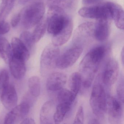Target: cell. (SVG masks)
<instances>
[{"label": "cell", "instance_id": "obj_28", "mask_svg": "<svg viewBox=\"0 0 124 124\" xmlns=\"http://www.w3.org/2000/svg\"><path fill=\"white\" fill-rule=\"evenodd\" d=\"M20 40L29 49H31L35 44L32 34L28 31H24L20 35Z\"/></svg>", "mask_w": 124, "mask_h": 124}, {"label": "cell", "instance_id": "obj_35", "mask_svg": "<svg viewBox=\"0 0 124 124\" xmlns=\"http://www.w3.org/2000/svg\"><path fill=\"white\" fill-rule=\"evenodd\" d=\"M21 123L22 124H35V123L32 118H26L24 119Z\"/></svg>", "mask_w": 124, "mask_h": 124}, {"label": "cell", "instance_id": "obj_18", "mask_svg": "<svg viewBox=\"0 0 124 124\" xmlns=\"http://www.w3.org/2000/svg\"><path fill=\"white\" fill-rule=\"evenodd\" d=\"M111 12L112 19L116 26L120 30L124 29V13L123 8L119 5L112 2H107Z\"/></svg>", "mask_w": 124, "mask_h": 124}, {"label": "cell", "instance_id": "obj_22", "mask_svg": "<svg viewBox=\"0 0 124 124\" xmlns=\"http://www.w3.org/2000/svg\"><path fill=\"white\" fill-rule=\"evenodd\" d=\"M16 0H2L0 5V21H5L14 6Z\"/></svg>", "mask_w": 124, "mask_h": 124}, {"label": "cell", "instance_id": "obj_30", "mask_svg": "<svg viewBox=\"0 0 124 124\" xmlns=\"http://www.w3.org/2000/svg\"><path fill=\"white\" fill-rule=\"evenodd\" d=\"M124 79L120 78L117 87L116 93L117 98L123 103H124Z\"/></svg>", "mask_w": 124, "mask_h": 124}, {"label": "cell", "instance_id": "obj_27", "mask_svg": "<svg viewBox=\"0 0 124 124\" xmlns=\"http://www.w3.org/2000/svg\"><path fill=\"white\" fill-rule=\"evenodd\" d=\"M9 76L7 70L0 71V98L5 89L9 84Z\"/></svg>", "mask_w": 124, "mask_h": 124}, {"label": "cell", "instance_id": "obj_4", "mask_svg": "<svg viewBox=\"0 0 124 124\" xmlns=\"http://www.w3.org/2000/svg\"><path fill=\"white\" fill-rule=\"evenodd\" d=\"M48 8L47 30L50 34L54 35L63 28L68 16L61 8L55 6Z\"/></svg>", "mask_w": 124, "mask_h": 124}, {"label": "cell", "instance_id": "obj_6", "mask_svg": "<svg viewBox=\"0 0 124 124\" xmlns=\"http://www.w3.org/2000/svg\"><path fill=\"white\" fill-rule=\"evenodd\" d=\"M78 14L80 16L86 18L112 19L110 9L107 3L101 5L83 7L78 11Z\"/></svg>", "mask_w": 124, "mask_h": 124}, {"label": "cell", "instance_id": "obj_21", "mask_svg": "<svg viewBox=\"0 0 124 124\" xmlns=\"http://www.w3.org/2000/svg\"><path fill=\"white\" fill-rule=\"evenodd\" d=\"M0 56L4 61L8 63L13 56L12 48L6 38L0 37Z\"/></svg>", "mask_w": 124, "mask_h": 124}, {"label": "cell", "instance_id": "obj_19", "mask_svg": "<svg viewBox=\"0 0 124 124\" xmlns=\"http://www.w3.org/2000/svg\"><path fill=\"white\" fill-rule=\"evenodd\" d=\"M72 104L69 103H59L56 107L54 116V121L55 124L61 123L69 112Z\"/></svg>", "mask_w": 124, "mask_h": 124}, {"label": "cell", "instance_id": "obj_29", "mask_svg": "<svg viewBox=\"0 0 124 124\" xmlns=\"http://www.w3.org/2000/svg\"><path fill=\"white\" fill-rule=\"evenodd\" d=\"M95 23L92 22H85L80 24L78 30L80 33L87 34H93Z\"/></svg>", "mask_w": 124, "mask_h": 124}, {"label": "cell", "instance_id": "obj_8", "mask_svg": "<svg viewBox=\"0 0 124 124\" xmlns=\"http://www.w3.org/2000/svg\"><path fill=\"white\" fill-rule=\"evenodd\" d=\"M82 47L75 46L67 50L59 56L56 61V67L65 69L72 66L78 60L83 52Z\"/></svg>", "mask_w": 124, "mask_h": 124}, {"label": "cell", "instance_id": "obj_32", "mask_svg": "<svg viewBox=\"0 0 124 124\" xmlns=\"http://www.w3.org/2000/svg\"><path fill=\"white\" fill-rule=\"evenodd\" d=\"M10 26L5 21H0V35L8 33L10 30Z\"/></svg>", "mask_w": 124, "mask_h": 124}, {"label": "cell", "instance_id": "obj_2", "mask_svg": "<svg viewBox=\"0 0 124 124\" xmlns=\"http://www.w3.org/2000/svg\"><path fill=\"white\" fill-rule=\"evenodd\" d=\"M45 7L40 1L33 3L24 8L20 13L23 26L29 29L37 25L43 18Z\"/></svg>", "mask_w": 124, "mask_h": 124}, {"label": "cell", "instance_id": "obj_26", "mask_svg": "<svg viewBox=\"0 0 124 124\" xmlns=\"http://www.w3.org/2000/svg\"><path fill=\"white\" fill-rule=\"evenodd\" d=\"M73 5V0H48L47 3L48 7L57 6L63 10L71 8Z\"/></svg>", "mask_w": 124, "mask_h": 124}, {"label": "cell", "instance_id": "obj_34", "mask_svg": "<svg viewBox=\"0 0 124 124\" xmlns=\"http://www.w3.org/2000/svg\"><path fill=\"white\" fill-rule=\"evenodd\" d=\"M101 0H82V3L83 5H89L96 4Z\"/></svg>", "mask_w": 124, "mask_h": 124}, {"label": "cell", "instance_id": "obj_3", "mask_svg": "<svg viewBox=\"0 0 124 124\" xmlns=\"http://www.w3.org/2000/svg\"><path fill=\"white\" fill-rule=\"evenodd\" d=\"M107 98L101 85L98 84L93 86L90 98V105L93 114L99 118H103L107 111Z\"/></svg>", "mask_w": 124, "mask_h": 124}, {"label": "cell", "instance_id": "obj_31", "mask_svg": "<svg viewBox=\"0 0 124 124\" xmlns=\"http://www.w3.org/2000/svg\"><path fill=\"white\" fill-rule=\"evenodd\" d=\"M84 121V111L83 107L80 106L79 107L74 120V124H82Z\"/></svg>", "mask_w": 124, "mask_h": 124}, {"label": "cell", "instance_id": "obj_12", "mask_svg": "<svg viewBox=\"0 0 124 124\" xmlns=\"http://www.w3.org/2000/svg\"><path fill=\"white\" fill-rule=\"evenodd\" d=\"M67 81V77L64 73L53 72L51 74L46 82V88L48 90L56 91L63 88Z\"/></svg>", "mask_w": 124, "mask_h": 124}, {"label": "cell", "instance_id": "obj_36", "mask_svg": "<svg viewBox=\"0 0 124 124\" xmlns=\"http://www.w3.org/2000/svg\"><path fill=\"white\" fill-rule=\"evenodd\" d=\"M124 48H123L121 52V58L123 64H124Z\"/></svg>", "mask_w": 124, "mask_h": 124}, {"label": "cell", "instance_id": "obj_10", "mask_svg": "<svg viewBox=\"0 0 124 124\" xmlns=\"http://www.w3.org/2000/svg\"><path fill=\"white\" fill-rule=\"evenodd\" d=\"M119 68L117 61L114 58L109 59L105 66L102 74L103 83L110 86L114 84L118 78Z\"/></svg>", "mask_w": 124, "mask_h": 124}, {"label": "cell", "instance_id": "obj_15", "mask_svg": "<svg viewBox=\"0 0 124 124\" xmlns=\"http://www.w3.org/2000/svg\"><path fill=\"white\" fill-rule=\"evenodd\" d=\"M8 63L11 74L14 78L21 79L24 77L26 71L25 61L13 55Z\"/></svg>", "mask_w": 124, "mask_h": 124}, {"label": "cell", "instance_id": "obj_5", "mask_svg": "<svg viewBox=\"0 0 124 124\" xmlns=\"http://www.w3.org/2000/svg\"><path fill=\"white\" fill-rule=\"evenodd\" d=\"M58 46L53 43L48 45L43 50L40 58V71L42 74L56 67V63L60 56Z\"/></svg>", "mask_w": 124, "mask_h": 124}, {"label": "cell", "instance_id": "obj_37", "mask_svg": "<svg viewBox=\"0 0 124 124\" xmlns=\"http://www.w3.org/2000/svg\"><path fill=\"white\" fill-rule=\"evenodd\" d=\"M90 122H91L90 123V124H98V123H100L96 119H93Z\"/></svg>", "mask_w": 124, "mask_h": 124}, {"label": "cell", "instance_id": "obj_11", "mask_svg": "<svg viewBox=\"0 0 124 124\" xmlns=\"http://www.w3.org/2000/svg\"><path fill=\"white\" fill-rule=\"evenodd\" d=\"M73 29V22L68 17L63 28L58 33L53 35L52 43L58 47L64 45L71 38Z\"/></svg>", "mask_w": 124, "mask_h": 124}, {"label": "cell", "instance_id": "obj_33", "mask_svg": "<svg viewBox=\"0 0 124 124\" xmlns=\"http://www.w3.org/2000/svg\"><path fill=\"white\" fill-rule=\"evenodd\" d=\"M21 20V16L20 13L15 14L11 19V24L13 27H16L18 25Z\"/></svg>", "mask_w": 124, "mask_h": 124}, {"label": "cell", "instance_id": "obj_1", "mask_svg": "<svg viewBox=\"0 0 124 124\" xmlns=\"http://www.w3.org/2000/svg\"><path fill=\"white\" fill-rule=\"evenodd\" d=\"M106 47L100 46L91 50L85 56L79 66L82 85L85 88L91 86L101 62L106 55Z\"/></svg>", "mask_w": 124, "mask_h": 124}, {"label": "cell", "instance_id": "obj_14", "mask_svg": "<svg viewBox=\"0 0 124 124\" xmlns=\"http://www.w3.org/2000/svg\"><path fill=\"white\" fill-rule=\"evenodd\" d=\"M93 35L96 39L99 42L106 40L109 34V20L106 19H96Z\"/></svg>", "mask_w": 124, "mask_h": 124}, {"label": "cell", "instance_id": "obj_7", "mask_svg": "<svg viewBox=\"0 0 124 124\" xmlns=\"http://www.w3.org/2000/svg\"><path fill=\"white\" fill-rule=\"evenodd\" d=\"M123 103L114 96H108L107 98V111L108 119L110 123H120L123 116Z\"/></svg>", "mask_w": 124, "mask_h": 124}, {"label": "cell", "instance_id": "obj_17", "mask_svg": "<svg viewBox=\"0 0 124 124\" xmlns=\"http://www.w3.org/2000/svg\"><path fill=\"white\" fill-rule=\"evenodd\" d=\"M13 55L27 61L30 58V53L29 49L23 43L20 39L14 37L11 41Z\"/></svg>", "mask_w": 124, "mask_h": 124}, {"label": "cell", "instance_id": "obj_23", "mask_svg": "<svg viewBox=\"0 0 124 124\" xmlns=\"http://www.w3.org/2000/svg\"><path fill=\"white\" fill-rule=\"evenodd\" d=\"M28 87L30 94L34 97H37L40 94L41 85L40 80L37 76H33L29 79Z\"/></svg>", "mask_w": 124, "mask_h": 124}, {"label": "cell", "instance_id": "obj_16", "mask_svg": "<svg viewBox=\"0 0 124 124\" xmlns=\"http://www.w3.org/2000/svg\"><path fill=\"white\" fill-rule=\"evenodd\" d=\"M55 103L52 101H48L42 106L40 114V120L41 124H52L54 123V116L55 111Z\"/></svg>", "mask_w": 124, "mask_h": 124}, {"label": "cell", "instance_id": "obj_24", "mask_svg": "<svg viewBox=\"0 0 124 124\" xmlns=\"http://www.w3.org/2000/svg\"><path fill=\"white\" fill-rule=\"evenodd\" d=\"M47 19H42L37 24L32 34V37L35 43L38 42L43 37L47 30Z\"/></svg>", "mask_w": 124, "mask_h": 124}, {"label": "cell", "instance_id": "obj_20", "mask_svg": "<svg viewBox=\"0 0 124 124\" xmlns=\"http://www.w3.org/2000/svg\"><path fill=\"white\" fill-rule=\"evenodd\" d=\"M82 84V76L79 72H74L71 74L69 79L70 91L75 98L79 93Z\"/></svg>", "mask_w": 124, "mask_h": 124}, {"label": "cell", "instance_id": "obj_9", "mask_svg": "<svg viewBox=\"0 0 124 124\" xmlns=\"http://www.w3.org/2000/svg\"><path fill=\"white\" fill-rule=\"evenodd\" d=\"M30 107L29 104L26 102L16 106L6 115L4 123L16 124L22 121L29 113Z\"/></svg>", "mask_w": 124, "mask_h": 124}, {"label": "cell", "instance_id": "obj_25", "mask_svg": "<svg viewBox=\"0 0 124 124\" xmlns=\"http://www.w3.org/2000/svg\"><path fill=\"white\" fill-rule=\"evenodd\" d=\"M57 98L59 103H69L72 104L75 99L70 90L64 88L60 90Z\"/></svg>", "mask_w": 124, "mask_h": 124}, {"label": "cell", "instance_id": "obj_13", "mask_svg": "<svg viewBox=\"0 0 124 124\" xmlns=\"http://www.w3.org/2000/svg\"><path fill=\"white\" fill-rule=\"evenodd\" d=\"M18 99L16 88L11 84H9L5 89L0 98L3 105L8 110L16 106Z\"/></svg>", "mask_w": 124, "mask_h": 124}]
</instances>
